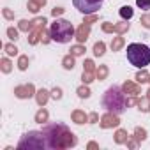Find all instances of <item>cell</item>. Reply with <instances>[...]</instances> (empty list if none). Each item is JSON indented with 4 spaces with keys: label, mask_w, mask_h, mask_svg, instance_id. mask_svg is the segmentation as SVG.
I'll return each mask as SVG.
<instances>
[{
    "label": "cell",
    "mask_w": 150,
    "mask_h": 150,
    "mask_svg": "<svg viewBox=\"0 0 150 150\" xmlns=\"http://www.w3.org/2000/svg\"><path fill=\"white\" fill-rule=\"evenodd\" d=\"M127 104L129 101L125 99V94L120 87H110L103 97V106L113 115H120L127 108Z\"/></svg>",
    "instance_id": "6da1fadb"
},
{
    "label": "cell",
    "mask_w": 150,
    "mask_h": 150,
    "mask_svg": "<svg viewBox=\"0 0 150 150\" xmlns=\"http://www.w3.org/2000/svg\"><path fill=\"white\" fill-rule=\"evenodd\" d=\"M127 60L131 62V65L143 69L150 64V48L139 42H132L127 46Z\"/></svg>",
    "instance_id": "7a4b0ae2"
},
{
    "label": "cell",
    "mask_w": 150,
    "mask_h": 150,
    "mask_svg": "<svg viewBox=\"0 0 150 150\" xmlns=\"http://www.w3.org/2000/svg\"><path fill=\"white\" fill-rule=\"evenodd\" d=\"M50 34H51V39L53 41L64 44V42H69L72 39L74 28H72V25L67 20H55V23H51Z\"/></svg>",
    "instance_id": "3957f363"
},
{
    "label": "cell",
    "mask_w": 150,
    "mask_h": 150,
    "mask_svg": "<svg viewBox=\"0 0 150 150\" xmlns=\"http://www.w3.org/2000/svg\"><path fill=\"white\" fill-rule=\"evenodd\" d=\"M46 146V139H44V132H28L25 134V138L20 141L18 148H44Z\"/></svg>",
    "instance_id": "277c9868"
},
{
    "label": "cell",
    "mask_w": 150,
    "mask_h": 150,
    "mask_svg": "<svg viewBox=\"0 0 150 150\" xmlns=\"http://www.w3.org/2000/svg\"><path fill=\"white\" fill-rule=\"evenodd\" d=\"M72 4H74V7H76L80 13H83V14H94L103 6V4H94V2H90V0H72Z\"/></svg>",
    "instance_id": "5b68a950"
},
{
    "label": "cell",
    "mask_w": 150,
    "mask_h": 150,
    "mask_svg": "<svg viewBox=\"0 0 150 150\" xmlns=\"http://www.w3.org/2000/svg\"><path fill=\"white\" fill-rule=\"evenodd\" d=\"M111 125H118V118L113 117V113H110L103 118V127H111Z\"/></svg>",
    "instance_id": "8992f818"
},
{
    "label": "cell",
    "mask_w": 150,
    "mask_h": 150,
    "mask_svg": "<svg viewBox=\"0 0 150 150\" xmlns=\"http://www.w3.org/2000/svg\"><path fill=\"white\" fill-rule=\"evenodd\" d=\"M120 16H122L124 20H131V18H132V9H131L129 6L120 7Z\"/></svg>",
    "instance_id": "52a82bcc"
},
{
    "label": "cell",
    "mask_w": 150,
    "mask_h": 150,
    "mask_svg": "<svg viewBox=\"0 0 150 150\" xmlns=\"http://www.w3.org/2000/svg\"><path fill=\"white\" fill-rule=\"evenodd\" d=\"M124 92H127V94H131V96H136V94H138V88H136L132 83H125V85H124Z\"/></svg>",
    "instance_id": "ba28073f"
},
{
    "label": "cell",
    "mask_w": 150,
    "mask_h": 150,
    "mask_svg": "<svg viewBox=\"0 0 150 150\" xmlns=\"http://www.w3.org/2000/svg\"><path fill=\"white\" fill-rule=\"evenodd\" d=\"M74 120H76L78 124H83V122H87V115L85 113H81V111H74Z\"/></svg>",
    "instance_id": "9c48e42d"
},
{
    "label": "cell",
    "mask_w": 150,
    "mask_h": 150,
    "mask_svg": "<svg viewBox=\"0 0 150 150\" xmlns=\"http://www.w3.org/2000/svg\"><path fill=\"white\" fill-rule=\"evenodd\" d=\"M136 6L143 11H148L150 9V0H136Z\"/></svg>",
    "instance_id": "30bf717a"
},
{
    "label": "cell",
    "mask_w": 150,
    "mask_h": 150,
    "mask_svg": "<svg viewBox=\"0 0 150 150\" xmlns=\"http://www.w3.org/2000/svg\"><path fill=\"white\" fill-rule=\"evenodd\" d=\"M94 53H96L97 57H101V55L104 53V42H96V46H94Z\"/></svg>",
    "instance_id": "8fae6325"
},
{
    "label": "cell",
    "mask_w": 150,
    "mask_h": 150,
    "mask_svg": "<svg viewBox=\"0 0 150 150\" xmlns=\"http://www.w3.org/2000/svg\"><path fill=\"white\" fill-rule=\"evenodd\" d=\"M64 67L65 69H72L74 67V58L72 57H65L64 58Z\"/></svg>",
    "instance_id": "7c38bea8"
},
{
    "label": "cell",
    "mask_w": 150,
    "mask_h": 150,
    "mask_svg": "<svg viewBox=\"0 0 150 150\" xmlns=\"http://www.w3.org/2000/svg\"><path fill=\"white\" fill-rule=\"evenodd\" d=\"M46 94H48L46 90H41V92H39V96H37V103H39V104H44V103H46V99H48Z\"/></svg>",
    "instance_id": "4fadbf2b"
},
{
    "label": "cell",
    "mask_w": 150,
    "mask_h": 150,
    "mask_svg": "<svg viewBox=\"0 0 150 150\" xmlns=\"http://www.w3.org/2000/svg\"><path fill=\"white\" fill-rule=\"evenodd\" d=\"M44 4H46V0H34V2H30V7H32V11H37V7L44 6Z\"/></svg>",
    "instance_id": "5bb4252c"
},
{
    "label": "cell",
    "mask_w": 150,
    "mask_h": 150,
    "mask_svg": "<svg viewBox=\"0 0 150 150\" xmlns=\"http://www.w3.org/2000/svg\"><path fill=\"white\" fill-rule=\"evenodd\" d=\"M122 44H124V37H117V41L111 42V50H118Z\"/></svg>",
    "instance_id": "9a60e30c"
},
{
    "label": "cell",
    "mask_w": 150,
    "mask_h": 150,
    "mask_svg": "<svg viewBox=\"0 0 150 150\" xmlns=\"http://www.w3.org/2000/svg\"><path fill=\"white\" fill-rule=\"evenodd\" d=\"M78 94H80V97H88L90 96V92H88V88H78Z\"/></svg>",
    "instance_id": "2e32d148"
},
{
    "label": "cell",
    "mask_w": 150,
    "mask_h": 150,
    "mask_svg": "<svg viewBox=\"0 0 150 150\" xmlns=\"http://www.w3.org/2000/svg\"><path fill=\"white\" fill-rule=\"evenodd\" d=\"M141 23L146 27V28H150V14H146V16H143L141 18Z\"/></svg>",
    "instance_id": "e0dca14e"
},
{
    "label": "cell",
    "mask_w": 150,
    "mask_h": 150,
    "mask_svg": "<svg viewBox=\"0 0 150 150\" xmlns=\"http://www.w3.org/2000/svg\"><path fill=\"white\" fill-rule=\"evenodd\" d=\"M81 53H83V48H81V46L72 48V55H81Z\"/></svg>",
    "instance_id": "ac0fdd59"
},
{
    "label": "cell",
    "mask_w": 150,
    "mask_h": 150,
    "mask_svg": "<svg viewBox=\"0 0 150 150\" xmlns=\"http://www.w3.org/2000/svg\"><path fill=\"white\" fill-rule=\"evenodd\" d=\"M46 117H48V113H46V111L37 113V120H39V122H41V120H46Z\"/></svg>",
    "instance_id": "d6986e66"
},
{
    "label": "cell",
    "mask_w": 150,
    "mask_h": 150,
    "mask_svg": "<svg viewBox=\"0 0 150 150\" xmlns=\"http://www.w3.org/2000/svg\"><path fill=\"white\" fill-rule=\"evenodd\" d=\"M124 136H125V132H124V131H118V134H117V141L122 143V141H124Z\"/></svg>",
    "instance_id": "ffe728a7"
},
{
    "label": "cell",
    "mask_w": 150,
    "mask_h": 150,
    "mask_svg": "<svg viewBox=\"0 0 150 150\" xmlns=\"http://www.w3.org/2000/svg\"><path fill=\"white\" fill-rule=\"evenodd\" d=\"M53 97H55V99H60V97H62V92H60V88H55V90H53Z\"/></svg>",
    "instance_id": "44dd1931"
},
{
    "label": "cell",
    "mask_w": 150,
    "mask_h": 150,
    "mask_svg": "<svg viewBox=\"0 0 150 150\" xmlns=\"http://www.w3.org/2000/svg\"><path fill=\"white\" fill-rule=\"evenodd\" d=\"M136 134H138L139 139H145V131L143 129H136Z\"/></svg>",
    "instance_id": "7402d4cb"
},
{
    "label": "cell",
    "mask_w": 150,
    "mask_h": 150,
    "mask_svg": "<svg viewBox=\"0 0 150 150\" xmlns=\"http://www.w3.org/2000/svg\"><path fill=\"white\" fill-rule=\"evenodd\" d=\"M106 72H108V69H106V67H101V71L97 72V74H99V78H104V76H106Z\"/></svg>",
    "instance_id": "603a6c76"
},
{
    "label": "cell",
    "mask_w": 150,
    "mask_h": 150,
    "mask_svg": "<svg viewBox=\"0 0 150 150\" xmlns=\"http://www.w3.org/2000/svg\"><path fill=\"white\" fill-rule=\"evenodd\" d=\"M9 35H11V39H18V32L13 28H9Z\"/></svg>",
    "instance_id": "cb8c5ba5"
},
{
    "label": "cell",
    "mask_w": 150,
    "mask_h": 150,
    "mask_svg": "<svg viewBox=\"0 0 150 150\" xmlns=\"http://www.w3.org/2000/svg\"><path fill=\"white\" fill-rule=\"evenodd\" d=\"M64 13V9H60V7H55L53 9V16H58V14H62Z\"/></svg>",
    "instance_id": "d4e9b609"
},
{
    "label": "cell",
    "mask_w": 150,
    "mask_h": 150,
    "mask_svg": "<svg viewBox=\"0 0 150 150\" xmlns=\"http://www.w3.org/2000/svg\"><path fill=\"white\" fill-rule=\"evenodd\" d=\"M6 50H7V53H9V55H16V48H13V46H7Z\"/></svg>",
    "instance_id": "484cf974"
},
{
    "label": "cell",
    "mask_w": 150,
    "mask_h": 150,
    "mask_svg": "<svg viewBox=\"0 0 150 150\" xmlns=\"http://www.w3.org/2000/svg\"><path fill=\"white\" fill-rule=\"evenodd\" d=\"M20 69H27V58H21V62H20Z\"/></svg>",
    "instance_id": "4316f807"
},
{
    "label": "cell",
    "mask_w": 150,
    "mask_h": 150,
    "mask_svg": "<svg viewBox=\"0 0 150 150\" xmlns=\"http://www.w3.org/2000/svg\"><path fill=\"white\" fill-rule=\"evenodd\" d=\"M138 81H146V74H138Z\"/></svg>",
    "instance_id": "83f0119b"
},
{
    "label": "cell",
    "mask_w": 150,
    "mask_h": 150,
    "mask_svg": "<svg viewBox=\"0 0 150 150\" xmlns=\"http://www.w3.org/2000/svg\"><path fill=\"white\" fill-rule=\"evenodd\" d=\"M4 71H9V62L7 60H4Z\"/></svg>",
    "instance_id": "f1b7e54d"
},
{
    "label": "cell",
    "mask_w": 150,
    "mask_h": 150,
    "mask_svg": "<svg viewBox=\"0 0 150 150\" xmlns=\"http://www.w3.org/2000/svg\"><path fill=\"white\" fill-rule=\"evenodd\" d=\"M90 2H94V4H103L104 0H90Z\"/></svg>",
    "instance_id": "f546056e"
},
{
    "label": "cell",
    "mask_w": 150,
    "mask_h": 150,
    "mask_svg": "<svg viewBox=\"0 0 150 150\" xmlns=\"http://www.w3.org/2000/svg\"><path fill=\"white\" fill-rule=\"evenodd\" d=\"M148 94H150V92H148Z\"/></svg>",
    "instance_id": "4dcf8cb0"
}]
</instances>
